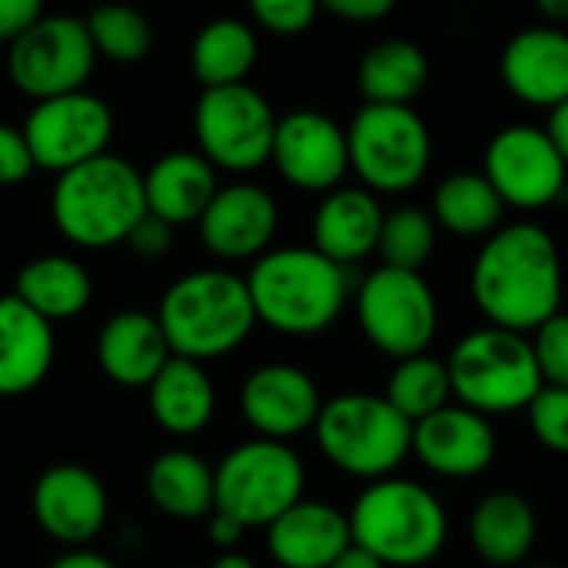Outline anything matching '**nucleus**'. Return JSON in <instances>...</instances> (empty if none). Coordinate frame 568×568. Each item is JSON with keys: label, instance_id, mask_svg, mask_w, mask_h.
I'll use <instances>...</instances> for the list:
<instances>
[{"label": "nucleus", "instance_id": "nucleus-1", "mask_svg": "<svg viewBox=\"0 0 568 568\" xmlns=\"http://www.w3.org/2000/svg\"><path fill=\"white\" fill-rule=\"evenodd\" d=\"M473 296L499 329L529 333L549 323L562 303V256L549 230L536 223L496 230L476 256Z\"/></svg>", "mask_w": 568, "mask_h": 568}, {"label": "nucleus", "instance_id": "nucleus-2", "mask_svg": "<svg viewBox=\"0 0 568 568\" xmlns=\"http://www.w3.org/2000/svg\"><path fill=\"white\" fill-rule=\"evenodd\" d=\"M246 290L256 323L286 336H316L329 329L349 296L346 270L313 246L263 253L246 276Z\"/></svg>", "mask_w": 568, "mask_h": 568}, {"label": "nucleus", "instance_id": "nucleus-3", "mask_svg": "<svg viewBox=\"0 0 568 568\" xmlns=\"http://www.w3.org/2000/svg\"><path fill=\"white\" fill-rule=\"evenodd\" d=\"M156 323L173 356L203 366L243 346L256 326V313L243 276L230 270H196L163 293Z\"/></svg>", "mask_w": 568, "mask_h": 568}, {"label": "nucleus", "instance_id": "nucleus-4", "mask_svg": "<svg viewBox=\"0 0 568 568\" xmlns=\"http://www.w3.org/2000/svg\"><path fill=\"white\" fill-rule=\"evenodd\" d=\"M50 213L63 240L80 250H106L126 243L133 226L146 216L143 173L113 153L57 176Z\"/></svg>", "mask_w": 568, "mask_h": 568}, {"label": "nucleus", "instance_id": "nucleus-5", "mask_svg": "<svg viewBox=\"0 0 568 568\" xmlns=\"http://www.w3.org/2000/svg\"><path fill=\"white\" fill-rule=\"evenodd\" d=\"M349 536L386 568H416L433 562L446 539L449 519L443 503L406 479H379L353 503Z\"/></svg>", "mask_w": 568, "mask_h": 568}, {"label": "nucleus", "instance_id": "nucleus-6", "mask_svg": "<svg viewBox=\"0 0 568 568\" xmlns=\"http://www.w3.org/2000/svg\"><path fill=\"white\" fill-rule=\"evenodd\" d=\"M446 369L459 406L479 416L529 409V403L546 386L532 343L523 333H509L499 326L476 329L459 339L453 356L446 359Z\"/></svg>", "mask_w": 568, "mask_h": 568}, {"label": "nucleus", "instance_id": "nucleus-7", "mask_svg": "<svg viewBox=\"0 0 568 568\" xmlns=\"http://www.w3.org/2000/svg\"><path fill=\"white\" fill-rule=\"evenodd\" d=\"M313 433L323 456L359 479H389L413 453V423L373 393H343L323 403Z\"/></svg>", "mask_w": 568, "mask_h": 568}, {"label": "nucleus", "instance_id": "nucleus-8", "mask_svg": "<svg viewBox=\"0 0 568 568\" xmlns=\"http://www.w3.org/2000/svg\"><path fill=\"white\" fill-rule=\"evenodd\" d=\"M303 459L273 439H250L233 446L213 469V506L233 516L243 529L273 526L303 499Z\"/></svg>", "mask_w": 568, "mask_h": 568}, {"label": "nucleus", "instance_id": "nucleus-9", "mask_svg": "<svg viewBox=\"0 0 568 568\" xmlns=\"http://www.w3.org/2000/svg\"><path fill=\"white\" fill-rule=\"evenodd\" d=\"M349 170L369 186V193H406L413 190L433 156V140L423 116L413 106H376L366 103L349 130Z\"/></svg>", "mask_w": 568, "mask_h": 568}, {"label": "nucleus", "instance_id": "nucleus-10", "mask_svg": "<svg viewBox=\"0 0 568 568\" xmlns=\"http://www.w3.org/2000/svg\"><path fill=\"white\" fill-rule=\"evenodd\" d=\"M97 50L87 20L70 13H43L7 53L10 83L30 100H53L87 90Z\"/></svg>", "mask_w": 568, "mask_h": 568}, {"label": "nucleus", "instance_id": "nucleus-11", "mask_svg": "<svg viewBox=\"0 0 568 568\" xmlns=\"http://www.w3.org/2000/svg\"><path fill=\"white\" fill-rule=\"evenodd\" d=\"M280 116L250 83L203 90L193 113L200 153L230 173H253L273 153Z\"/></svg>", "mask_w": 568, "mask_h": 568}, {"label": "nucleus", "instance_id": "nucleus-12", "mask_svg": "<svg viewBox=\"0 0 568 568\" xmlns=\"http://www.w3.org/2000/svg\"><path fill=\"white\" fill-rule=\"evenodd\" d=\"M356 313L366 339L393 359L423 356L439 326V306L429 283L419 273L389 266H379L363 280Z\"/></svg>", "mask_w": 568, "mask_h": 568}, {"label": "nucleus", "instance_id": "nucleus-13", "mask_svg": "<svg viewBox=\"0 0 568 568\" xmlns=\"http://www.w3.org/2000/svg\"><path fill=\"white\" fill-rule=\"evenodd\" d=\"M20 130L33 166L60 176L106 153L113 140V110L97 93L80 90L33 103Z\"/></svg>", "mask_w": 568, "mask_h": 568}, {"label": "nucleus", "instance_id": "nucleus-14", "mask_svg": "<svg viewBox=\"0 0 568 568\" xmlns=\"http://www.w3.org/2000/svg\"><path fill=\"white\" fill-rule=\"evenodd\" d=\"M483 176L503 196L506 206L542 210L566 193L568 166L542 126L513 123L486 146Z\"/></svg>", "mask_w": 568, "mask_h": 568}, {"label": "nucleus", "instance_id": "nucleus-15", "mask_svg": "<svg viewBox=\"0 0 568 568\" xmlns=\"http://www.w3.org/2000/svg\"><path fill=\"white\" fill-rule=\"evenodd\" d=\"M270 160L296 190L333 193L349 170L346 130L320 110H293L276 123Z\"/></svg>", "mask_w": 568, "mask_h": 568}, {"label": "nucleus", "instance_id": "nucleus-16", "mask_svg": "<svg viewBox=\"0 0 568 568\" xmlns=\"http://www.w3.org/2000/svg\"><path fill=\"white\" fill-rule=\"evenodd\" d=\"M30 506L40 532L67 549H87L103 532L110 516L103 483L77 463L43 469L33 483Z\"/></svg>", "mask_w": 568, "mask_h": 568}, {"label": "nucleus", "instance_id": "nucleus-17", "mask_svg": "<svg viewBox=\"0 0 568 568\" xmlns=\"http://www.w3.org/2000/svg\"><path fill=\"white\" fill-rule=\"evenodd\" d=\"M240 409L256 439L286 443L316 426L323 396L306 369L293 363H266L246 376L240 389Z\"/></svg>", "mask_w": 568, "mask_h": 568}, {"label": "nucleus", "instance_id": "nucleus-18", "mask_svg": "<svg viewBox=\"0 0 568 568\" xmlns=\"http://www.w3.org/2000/svg\"><path fill=\"white\" fill-rule=\"evenodd\" d=\"M280 226L276 200L256 183H230L220 186L200 216V243L223 263L260 260L270 253V243Z\"/></svg>", "mask_w": 568, "mask_h": 568}, {"label": "nucleus", "instance_id": "nucleus-19", "mask_svg": "<svg viewBox=\"0 0 568 568\" xmlns=\"http://www.w3.org/2000/svg\"><path fill=\"white\" fill-rule=\"evenodd\" d=\"M413 453L439 476L466 479L496 459V433L486 416L466 406H446L413 426Z\"/></svg>", "mask_w": 568, "mask_h": 568}, {"label": "nucleus", "instance_id": "nucleus-20", "mask_svg": "<svg viewBox=\"0 0 568 568\" xmlns=\"http://www.w3.org/2000/svg\"><path fill=\"white\" fill-rule=\"evenodd\" d=\"M349 546V519L316 499H300L266 526V549L280 568H329Z\"/></svg>", "mask_w": 568, "mask_h": 568}, {"label": "nucleus", "instance_id": "nucleus-21", "mask_svg": "<svg viewBox=\"0 0 568 568\" xmlns=\"http://www.w3.org/2000/svg\"><path fill=\"white\" fill-rule=\"evenodd\" d=\"M173 359L156 316L143 310H123L110 316L97 333L100 373L126 389H146L156 373Z\"/></svg>", "mask_w": 568, "mask_h": 568}, {"label": "nucleus", "instance_id": "nucleus-22", "mask_svg": "<svg viewBox=\"0 0 568 568\" xmlns=\"http://www.w3.org/2000/svg\"><path fill=\"white\" fill-rule=\"evenodd\" d=\"M506 87L532 103L556 110L568 100V33L559 27H532L516 33L503 50Z\"/></svg>", "mask_w": 568, "mask_h": 568}, {"label": "nucleus", "instance_id": "nucleus-23", "mask_svg": "<svg viewBox=\"0 0 568 568\" xmlns=\"http://www.w3.org/2000/svg\"><path fill=\"white\" fill-rule=\"evenodd\" d=\"M216 190H220L216 166L200 150L163 153L143 173L146 213L170 223L173 230L186 223H200Z\"/></svg>", "mask_w": 568, "mask_h": 568}, {"label": "nucleus", "instance_id": "nucleus-24", "mask_svg": "<svg viewBox=\"0 0 568 568\" xmlns=\"http://www.w3.org/2000/svg\"><path fill=\"white\" fill-rule=\"evenodd\" d=\"M383 206L369 190H333L323 196L313 216V250L336 266L366 260L379 246Z\"/></svg>", "mask_w": 568, "mask_h": 568}, {"label": "nucleus", "instance_id": "nucleus-25", "mask_svg": "<svg viewBox=\"0 0 568 568\" xmlns=\"http://www.w3.org/2000/svg\"><path fill=\"white\" fill-rule=\"evenodd\" d=\"M57 356L53 326L23 306L13 293L0 296V396L37 389Z\"/></svg>", "mask_w": 568, "mask_h": 568}, {"label": "nucleus", "instance_id": "nucleus-26", "mask_svg": "<svg viewBox=\"0 0 568 568\" xmlns=\"http://www.w3.org/2000/svg\"><path fill=\"white\" fill-rule=\"evenodd\" d=\"M146 406L170 436H196L216 413V386L200 363L173 356L146 386Z\"/></svg>", "mask_w": 568, "mask_h": 568}, {"label": "nucleus", "instance_id": "nucleus-27", "mask_svg": "<svg viewBox=\"0 0 568 568\" xmlns=\"http://www.w3.org/2000/svg\"><path fill=\"white\" fill-rule=\"evenodd\" d=\"M13 296L53 326L80 316L90 306L93 280L73 256L47 253L17 270Z\"/></svg>", "mask_w": 568, "mask_h": 568}, {"label": "nucleus", "instance_id": "nucleus-28", "mask_svg": "<svg viewBox=\"0 0 568 568\" xmlns=\"http://www.w3.org/2000/svg\"><path fill=\"white\" fill-rule=\"evenodd\" d=\"M536 513L516 493H493L486 496L469 523L473 549L486 566H519L536 546Z\"/></svg>", "mask_w": 568, "mask_h": 568}, {"label": "nucleus", "instance_id": "nucleus-29", "mask_svg": "<svg viewBox=\"0 0 568 568\" xmlns=\"http://www.w3.org/2000/svg\"><path fill=\"white\" fill-rule=\"evenodd\" d=\"M429 80L426 53L409 40H379L359 60V93L376 106H409Z\"/></svg>", "mask_w": 568, "mask_h": 568}, {"label": "nucleus", "instance_id": "nucleus-30", "mask_svg": "<svg viewBox=\"0 0 568 568\" xmlns=\"http://www.w3.org/2000/svg\"><path fill=\"white\" fill-rule=\"evenodd\" d=\"M146 496L170 519H206L213 506V469L186 449L156 456L146 469Z\"/></svg>", "mask_w": 568, "mask_h": 568}, {"label": "nucleus", "instance_id": "nucleus-31", "mask_svg": "<svg viewBox=\"0 0 568 568\" xmlns=\"http://www.w3.org/2000/svg\"><path fill=\"white\" fill-rule=\"evenodd\" d=\"M256 53H260V43L246 20L216 17L203 23L200 33L193 37L190 67L203 90L236 87V83H246V73L253 70Z\"/></svg>", "mask_w": 568, "mask_h": 568}, {"label": "nucleus", "instance_id": "nucleus-32", "mask_svg": "<svg viewBox=\"0 0 568 568\" xmlns=\"http://www.w3.org/2000/svg\"><path fill=\"white\" fill-rule=\"evenodd\" d=\"M506 203L483 173H453L433 196V220L456 236H486L503 223Z\"/></svg>", "mask_w": 568, "mask_h": 568}, {"label": "nucleus", "instance_id": "nucleus-33", "mask_svg": "<svg viewBox=\"0 0 568 568\" xmlns=\"http://www.w3.org/2000/svg\"><path fill=\"white\" fill-rule=\"evenodd\" d=\"M453 399V383H449V369L446 363L433 359V356H413V359H399V366L389 376L386 386V403L406 419V423H423L426 416L446 409Z\"/></svg>", "mask_w": 568, "mask_h": 568}, {"label": "nucleus", "instance_id": "nucleus-34", "mask_svg": "<svg viewBox=\"0 0 568 568\" xmlns=\"http://www.w3.org/2000/svg\"><path fill=\"white\" fill-rule=\"evenodd\" d=\"M433 250H436L433 213L419 206H399L389 216H383L379 246H376V253L383 256V266L419 273V266H426Z\"/></svg>", "mask_w": 568, "mask_h": 568}, {"label": "nucleus", "instance_id": "nucleus-35", "mask_svg": "<svg viewBox=\"0 0 568 568\" xmlns=\"http://www.w3.org/2000/svg\"><path fill=\"white\" fill-rule=\"evenodd\" d=\"M97 57L113 63H140L153 50V27L133 7H100L87 17Z\"/></svg>", "mask_w": 568, "mask_h": 568}, {"label": "nucleus", "instance_id": "nucleus-36", "mask_svg": "<svg viewBox=\"0 0 568 568\" xmlns=\"http://www.w3.org/2000/svg\"><path fill=\"white\" fill-rule=\"evenodd\" d=\"M529 426L546 449L568 453V389L542 386L529 403Z\"/></svg>", "mask_w": 568, "mask_h": 568}, {"label": "nucleus", "instance_id": "nucleus-37", "mask_svg": "<svg viewBox=\"0 0 568 568\" xmlns=\"http://www.w3.org/2000/svg\"><path fill=\"white\" fill-rule=\"evenodd\" d=\"M532 353H536L542 383L568 389V313H556L549 323L536 329Z\"/></svg>", "mask_w": 568, "mask_h": 568}, {"label": "nucleus", "instance_id": "nucleus-38", "mask_svg": "<svg viewBox=\"0 0 568 568\" xmlns=\"http://www.w3.org/2000/svg\"><path fill=\"white\" fill-rule=\"evenodd\" d=\"M253 20L276 37H300L313 27L320 7L313 0H256L253 7Z\"/></svg>", "mask_w": 568, "mask_h": 568}, {"label": "nucleus", "instance_id": "nucleus-39", "mask_svg": "<svg viewBox=\"0 0 568 568\" xmlns=\"http://www.w3.org/2000/svg\"><path fill=\"white\" fill-rule=\"evenodd\" d=\"M33 156L27 150L23 130L0 123V186H17L33 173Z\"/></svg>", "mask_w": 568, "mask_h": 568}, {"label": "nucleus", "instance_id": "nucleus-40", "mask_svg": "<svg viewBox=\"0 0 568 568\" xmlns=\"http://www.w3.org/2000/svg\"><path fill=\"white\" fill-rule=\"evenodd\" d=\"M126 246H130L136 256H143V260H160V256H166L170 246H173V226L146 213V216L133 226V233L126 236Z\"/></svg>", "mask_w": 568, "mask_h": 568}, {"label": "nucleus", "instance_id": "nucleus-41", "mask_svg": "<svg viewBox=\"0 0 568 568\" xmlns=\"http://www.w3.org/2000/svg\"><path fill=\"white\" fill-rule=\"evenodd\" d=\"M40 17V0H0V43L13 47Z\"/></svg>", "mask_w": 568, "mask_h": 568}, {"label": "nucleus", "instance_id": "nucleus-42", "mask_svg": "<svg viewBox=\"0 0 568 568\" xmlns=\"http://www.w3.org/2000/svg\"><path fill=\"white\" fill-rule=\"evenodd\" d=\"M326 10L339 20L373 23L393 13V0H326Z\"/></svg>", "mask_w": 568, "mask_h": 568}, {"label": "nucleus", "instance_id": "nucleus-43", "mask_svg": "<svg viewBox=\"0 0 568 568\" xmlns=\"http://www.w3.org/2000/svg\"><path fill=\"white\" fill-rule=\"evenodd\" d=\"M243 536H246V529H243L233 516L216 513V509L206 516V539H210V546H216L220 552H236V546L243 542Z\"/></svg>", "mask_w": 568, "mask_h": 568}, {"label": "nucleus", "instance_id": "nucleus-44", "mask_svg": "<svg viewBox=\"0 0 568 568\" xmlns=\"http://www.w3.org/2000/svg\"><path fill=\"white\" fill-rule=\"evenodd\" d=\"M546 133H549V140L556 143L559 156L566 160V166H568V100L566 103H559V106L549 113V126H546Z\"/></svg>", "mask_w": 568, "mask_h": 568}, {"label": "nucleus", "instance_id": "nucleus-45", "mask_svg": "<svg viewBox=\"0 0 568 568\" xmlns=\"http://www.w3.org/2000/svg\"><path fill=\"white\" fill-rule=\"evenodd\" d=\"M50 568H116L106 556L90 552V549H70L67 556H60Z\"/></svg>", "mask_w": 568, "mask_h": 568}, {"label": "nucleus", "instance_id": "nucleus-46", "mask_svg": "<svg viewBox=\"0 0 568 568\" xmlns=\"http://www.w3.org/2000/svg\"><path fill=\"white\" fill-rule=\"evenodd\" d=\"M329 568H386V566H383L379 559H373L366 549L349 546V549H346V552H343V556H339V559H336Z\"/></svg>", "mask_w": 568, "mask_h": 568}, {"label": "nucleus", "instance_id": "nucleus-47", "mask_svg": "<svg viewBox=\"0 0 568 568\" xmlns=\"http://www.w3.org/2000/svg\"><path fill=\"white\" fill-rule=\"evenodd\" d=\"M536 7H539V13H546V17L556 20V23L568 20V0H539Z\"/></svg>", "mask_w": 568, "mask_h": 568}, {"label": "nucleus", "instance_id": "nucleus-48", "mask_svg": "<svg viewBox=\"0 0 568 568\" xmlns=\"http://www.w3.org/2000/svg\"><path fill=\"white\" fill-rule=\"evenodd\" d=\"M210 568H256L253 566V559L250 556H243V552H220L216 556V562Z\"/></svg>", "mask_w": 568, "mask_h": 568}, {"label": "nucleus", "instance_id": "nucleus-49", "mask_svg": "<svg viewBox=\"0 0 568 568\" xmlns=\"http://www.w3.org/2000/svg\"><path fill=\"white\" fill-rule=\"evenodd\" d=\"M526 568H556V566H526Z\"/></svg>", "mask_w": 568, "mask_h": 568}]
</instances>
